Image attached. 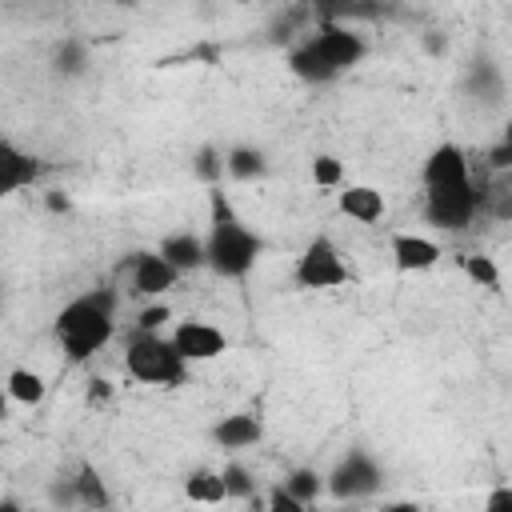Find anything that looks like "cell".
<instances>
[{
  "instance_id": "obj_1",
  "label": "cell",
  "mask_w": 512,
  "mask_h": 512,
  "mask_svg": "<svg viewBox=\"0 0 512 512\" xmlns=\"http://www.w3.org/2000/svg\"><path fill=\"white\" fill-rule=\"evenodd\" d=\"M112 332H116V292L112 288H88L56 312V340H60L68 364L92 360L112 340Z\"/></svg>"
},
{
  "instance_id": "obj_2",
  "label": "cell",
  "mask_w": 512,
  "mask_h": 512,
  "mask_svg": "<svg viewBox=\"0 0 512 512\" xmlns=\"http://www.w3.org/2000/svg\"><path fill=\"white\" fill-rule=\"evenodd\" d=\"M208 268L220 280H244L256 264V256L264 252V240L236 216V208L228 204V196L220 188H208Z\"/></svg>"
},
{
  "instance_id": "obj_3",
  "label": "cell",
  "mask_w": 512,
  "mask_h": 512,
  "mask_svg": "<svg viewBox=\"0 0 512 512\" xmlns=\"http://www.w3.org/2000/svg\"><path fill=\"white\" fill-rule=\"evenodd\" d=\"M124 372L140 384H156V388H176L188 376V360L176 352L172 336L164 332H136L128 336L124 348Z\"/></svg>"
},
{
  "instance_id": "obj_4",
  "label": "cell",
  "mask_w": 512,
  "mask_h": 512,
  "mask_svg": "<svg viewBox=\"0 0 512 512\" xmlns=\"http://www.w3.org/2000/svg\"><path fill=\"white\" fill-rule=\"evenodd\" d=\"M480 212V184H448V188H424V220L440 232H464L472 216Z\"/></svg>"
},
{
  "instance_id": "obj_5",
  "label": "cell",
  "mask_w": 512,
  "mask_h": 512,
  "mask_svg": "<svg viewBox=\"0 0 512 512\" xmlns=\"http://www.w3.org/2000/svg\"><path fill=\"white\" fill-rule=\"evenodd\" d=\"M296 284L300 288H308V292H328V288H344L348 280H352V272H348V264H344V256H340V248L328 240V236H316V240H308V248L300 252V260H296Z\"/></svg>"
},
{
  "instance_id": "obj_6",
  "label": "cell",
  "mask_w": 512,
  "mask_h": 512,
  "mask_svg": "<svg viewBox=\"0 0 512 512\" xmlns=\"http://www.w3.org/2000/svg\"><path fill=\"white\" fill-rule=\"evenodd\" d=\"M324 480H328V496H336V500H364V496L380 492L384 472H380V464L364 448H352V452L340 456V464Z\"/></svg>"
},
{
  "instance_id": "obj_7",
  "label": "cell",
  "mask_w": 512,
  "mask_h": 512,
  "mask_svg": "<svg viewBox=\"0 0 512 512\" xmlns=\"http://www.w3.org/2000/svg\"><path fill=\"white\" fill-rule=\"evenodd\" d=\"M304 40L332 64L336 76L348 72V68H356V64L368 56V40H364L356 28L340 24V20H320V28H312Z\"/></svg>"
},
{
  "instance_id": "obj_8",
  "label": "cell",
  "mask_w": 512,
  "mask_h": 512,
  "mask_svg": "<svg viewBox=\"0 0 512 512\" xmlns=\"http://www.w3.org/2000/svg\"><path fill=\"white\" fill-rule=\"evenodd\" d=\"M172 344L188 364H200V360H216L228 348V336L208 320H180L172 328Z\"/></svg>"
},
{
  "instance_id": "obj_9",
  "label": "cell",
  "mask_w": 512,
  "mask_h": 512,
  "mask_svg": "<svg viewBox=\"0 0 512 512\" xmlns=\"http://www.w3.org/2000/svg\"><path fill=\"white\" fill-rule=\"evenodd\" d=\"M420 180L424 188H448V184H468L472 180V168H468V152L452 140L436 144L428 156H424V168H420Z\"/></svg>"
},
{
  "instance_id": "obj_10",
  "label": "cell",
  "mask_w": 512,
  "mask_h": 512,
  "mask_svg": "<svg viewBox=\"0 0 512 512\" xmlns=\"http://www.w3.org/2000/svg\"><path fill=\"white\" fill-rule=\"evenodd\" d=\"M128 272H132V292L136 296H164L180 284V272L160 256V252H132L128 256Z\"/></svg>"
},
{
  "instance_id": "obj_11",
  "label": "cell",
  "mask_w": 512,
  "mask_h": 512,
  "mask_svg": "<svg viewBox=\"0 0 512 512\" xmlns=\"http://www.w3.org/2000/svg\"><path fill=\"white\" fill-rule=\"evenodd\" d=\"M156 252H160L180 276H184V272H200V268H208V244H204V236H196L192 228L168 232V236L160 240Z\"/></svg>"
},
{
  "instance_id": "obj_12",
  "label": "cell",
  "mask_w": 512,
  "mask_h": 512,
  "mask_svg": "<svg viewBox=\"0 0 512 512\" xmlns=\"http://www.w3.org/2000/svg\"><path fill=\"white\" fill-rule=\"evenodd\" d=\"M440 244L428 240V236H416V232H396L392 236V264L396 272H428L440 264Z\"/></svg>"
},
{
  "instance_id": "obj_13",
  "label": "cell",
  "mask_w": 512,
  "mask_h": 512,
  "mask_svg": "<svg viewBox=\"0 0 512 512\" xmlns=\"http://www.w3.org/2000/svg\"><path fill=\"white\" fill-rule=\"evenodd\" d=\"M40 176V160L24 148H16L8 136L0 140V196H12L20 188H28Z\"/></svg>"
},
{
  "instance_id": "obj_14",
  "label": "cell",
  "mask_w": 512,
  "mask_h": 512,
  "mask_svg": "<svg viewBox=\"0 0 512 512\" xmlns=\"http://www.w3.org/2000/svg\"><path fill=\"white\" fill-rule=\"evenodd\" d=\"M260 440H264V424L252 412H232V416L212 424V444L224 452H240V448H252Z\"/></svg>"
},
{
  "instance_id": "obj_15",
  "label": "cell",
  "mask_w": 512,
  "mask_h": 512,
  "mask_svg": "<svg viewBox=\"0 0 512 512\" xmlns=\"http://www.w3.org/2000/svg\"><path fill=\"white\" fill-rule=\"evenodd\" d=\"M336 208L344 216H352L356 224H376L384 216V192L372 188V184H348L340 196H336Z\"/></svg>"
},
{
  "instance_id": "obj_16",
  "label": "cell",
  "mask_w": 512,
  "mask_h": 512,
  "mask_svg": "<svg viewBox=\"0 0 512 512\" xmlns=\"http://www.w3.org/2000/svg\"><path fill=\"white\" fill-rule=\"evenodd\" d=\"M288 72H292L296 80H304V84H332V80H336L332 64H328L308 40H300V44L288 52Z\"/></svg>"
},
{
  "instance_id": "obj_17",
  "label": "cell",
  "mask_w": 512,
  "mask_h": 512,
  "mask_svg": "<svg viewBox=\"0 0 512 512\" xmlns=\"http://www.w3.org/2000/svg\"><path fill=\"white\" fill-rule=\"evenodd\" d=\"M224 168H228L232 180H260L268 172V156L252 144H232L224 152Z\"/></svg>"
},
{
  "instance_id": "obj_18",
  "label": "cell",
  "mask_w": 512,
  "mask_h": 512,
  "mask_svg": "<svg viewBox=\"0 0 512 512\" xmlns=\"http://www.w3.org/2000/svg\"><path fill=\"white\" fill-rule=\"evenodd\" d=\"M184 496H188L192 504H224V500H228V488H224V476H220V472L196 468V472H188V480H184Z\"/></svg>"
},
{
  "instance_id": "obj_19",
  "label": "cell",
  "mask_w": 512,
  "mask_h": 512,
  "mask_svg": "<svg viewBox=\"0 0 512 512\" xmlns=\"http://www.w3.org/2000/svg\"><path fill=\"white\" fill-rule=\"evenodd\" d=\"M4 388H8V396H12L16 404H28V408H36V404L48 396L44 376H40V372H32V368H12Z\"/></svg>"
},
{
  "instance_id": "obj_20",
  "label": "cell",
  "mask_w": 512,
  "mask_h": 512,
  "mask_svg": "<svg viewBox=\"0 0 512 512\" xmlns=\"http://www.w3.org/2000/svg\"><path fill=\"white\" fill-rule=\"evenodd\" d=\"M72 484H76V500H80V508H88V512H104V508H108V488H104V476H100L92 464H80Z\"/></svg>"
},
{
  "instance_id": "obj_21",
  "label": "cell",
  "mask_w": 512,
  "mask_h": 512,
  "mask_svg": "<svg viewBox=\"0 0 512 512\" xmlns=\"http://www.w3.org/2000/svg\"><path fill=\"white\" fill-rule=\"evenodd\" d=\"M88 68V44L84 40H76V36H68V40H60L56 44V52H52V72L56 76H80Z\"/></svg>"
},
{
  "instance_id": "obj_22",
  "label": "cell",
  "mask_w": 512,
  "mask_h": 512,
  "mask_svg": "<svg viewBox=\"0 0 512 512\" xmlns=\"http://www.w3.org/2000/svg\"><path fill=\"white\" fill-rule=\"evenodd\" d=\"M460 268H464V276H468L476 288H484V292H500V264H496L492 256H484V252L460 256Z\"/></svg>"
},
{
  "instance_id": "obj_23",
  "label": "cell",
  "mask_w": 512,
  "mask_h": 512,
  "mask_svg": "<svg viewBox=\"0 0 512 512\" xmlns=\"http://www.w3.org/2000/svg\"><path fill=\"white\" fill-rule=\"evenodd\" d=\"M224 172H228V168H224V152H220L216 144H200L196 156H192V176L204 180L208 188H220Z\"/></svg>"
},
{
  "instance_id": "obj_24",
  "label": "cell",
  "mask_w": 512,
  "mask_h": 512,
  "mask_svg": "<svg viewBox=\"0 0 512 512\" xmlns=\"http://www.w3.org/2000/svg\"><path fill=\"white\" fill-rule=\"evenodd\" d=\"M280 484H284V488H288V492H292L300 504H312L320 492H328V480H324L316 468H292V472H288Z\"/></svg>"
},
{
  "instance_id": "obj_25",
  "label": "cell",
  "mask_w": 512,
  "mask_h": 512,
  "mask_svg": "<svg viewBox=\"0 0 512 512\" xmlns=\"http://www.w3.org/2000/svg\"><path fill=\"white\" fill-rule=\"evenodd\" d=\"M220 476H224L228 500H252V496H256V480H252V472H248L240 460H228V464L220 468Z\"/></svg>"
},
{
  "instance_id": "obj_26",
  "label": "cell",
  "mask_w": 512,
  "mask_h": 512,
  "mask_svg": "<svg viewBox=\"0 0 512 512\" xmlns=\"http://www.w3.org/2000/svg\"><path fill=\"white\" fill-rule=\"evenodd\" d=\"M480 212H488V216L512 224V192L500 188V184H496V188H484V184H480Z\"/></svg>"
},
{
  "instance_id": "obj_27",
  "label": "cell",
  "mask_w": 512,
  "mask_h": 512,
  "mask_svg": "<svg viewBox=\"0 0 512 512\" xmlns=\"http://www.w3.org/2000/svg\"><path fill=\"white\" fill-rule=\"evenodd\" d=\"M312 180H316L320 188H336V184L344 180V164H340L336 156H316V160H312Z\"/></svg>"
},
{
  "instance_id": "obj_28",
  "label": "cell",
  "mask_w": 512,
  "mask_h": 512,
  "mask_svg": "<svg viewBox=\"0 0 512 512\" xmlns=\"http://www.w3.org/2000/svg\"><path fill=\"white\" fill-rule=\"evenodd\" d=\"M172 320V308L168 304H148V308H140V316H136V332H164V324Z\"/></svg>"
},
{
  "instance_id": "obj_29",
  "label": "cell",
  "mask_w": 512,
  "mask_h": 512,
  "mask_svg": "<svg viewBox=\"0 0 512 512\" xmlns=\"http://www.w3.org/2000/svg\"><path fill=\"white\" fill-rule=\"evenodd\" d=\"M488 164H492L496 172H512V120L504 124V136H500V144L488 152Z\"/></svg>"
},
{
  "instance_id": "obj_30",
  "label": "cell",
  "mask_w": 512,
  "mask_h": 512,
  "mask_svg": "<svg viewBox=\"0 0 512 512\" xmlns=\"http://www.w3.org/2000/svg\"><path fill=\"white\" fill-rule=\"evenodd\" d=\"M264 512H308V504H300L284 484H276L272 492H268V504H264Z\"/></svg>"
},
{
  "instance_id": "obj_31",
  "label": "cell",
  "mask_w": 512,
  "mask_h": 512,
  "mask_svg": "<svg viewBox=\"0 0 512 512\" xmlns=\"http://www.w3.org/2000/svg\"><path fill=\"white\" fill-rule=\"evenodd\" d=\"M484 512H512V488H508V484H496V488L484 496Z\"/></svg>"
},
{
  "instance_id": "obj_32",
  "label": "cell",
  "mask_w": 512,
  "mask_h": 512,
  "mask_svg": "<svg viewBox=\"0 0 512 512\" xmlns=\"http://www.w3.org/2000/svg\"><path fill=\"white\" fill-rule=\"evenodd\" d=\"M44 204H48V212H68V208H72V204H68V196H64L60 188H52V192L44 196Z\"/></svg>"
},
{
  "instance_id": "obj_33",
  "label": "cell",
  "mask_w": 512,
  "mask_h": 512,
  "mask_svg": "<svg viewBox=\"0 0 512 512\" xmlns=\"http://www.w3.org/2000/svg\"><path fill=\"white\" fill-rule=\"evenodd\" d=\"M104 396H112V384H108V380H92V384H88V400L96 404V400H104Z\"/></svg>"
},
{
  "instance_id": "obj_34",
  "label": "cell",
  "mask_w": 512,
  "mask_h": 512,
  "mask_svg": "<svg viewBox=\"0 0 512 512\" xmlns=\"http://www.w3.org/2000/svg\"><path fill=\"white\" fill-rule=\"evenodd\" d=\"M380 512H424V508H420L416 500H388Z\"/></svg>"
},
{
  "instance_id": "obj_35",
  "label": "cell",
  "mask_w": 512,
  "mask_h": 512,
  "mask_svg": "<svg viewBox=\"0 0 512 512\" xmlns=\"http://www.w3.org/2000/svg\"><path fill=\"white\" fill-rule=\"evenodd\" d=\"M0 512H28V508H20L12 496H4V500H0Z\"/></svg>"
},
{
  "instance_id": "obj_36",
  "label": "cell",
  "mask_w": 512,
  "mask_h": 512,
  "mask_svg": "<svg viewBox=\"0 0 512 512\" xmlns=\"http://www.w3.org/2000/svg\"><path fill=\"white\" fill-rule=\"evenodd\" d=\"M28 512H36V508H28Z\"/></svg>"
}]
</instances>
